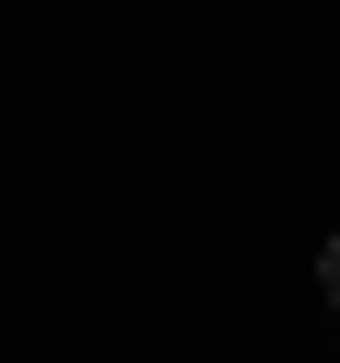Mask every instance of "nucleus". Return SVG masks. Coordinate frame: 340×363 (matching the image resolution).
Returning a JSON list of instances; mask_svg holds the SVG:
<instances>
[{
  "label": "nucleus",
  "instance_id": "1",
  "mask_svg": "<svg viewBox=\"0 0 340 363\" xmlns=\"http://www.w3.org/2000/svg\"><path fill=\"white\" fill-rule=\"evenodd\" d=\"M317 284H329V295H340V238H329V261H317Z\"/></svg>",
  "mask_w": 340,
  "mask_h": 363
}]
</instances>
